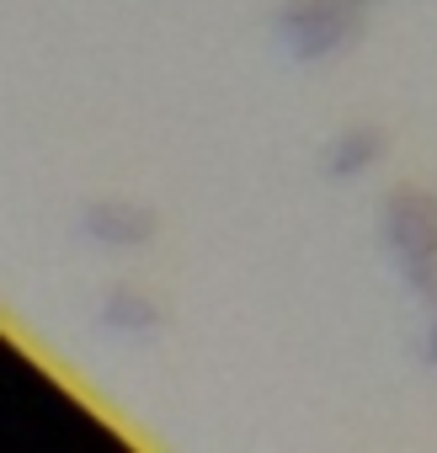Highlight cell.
I'll list each match as a JSON object with an SVG mask.
<instances>
[{"mask_svg":"<svg viewBox=\"0 0 437 453\" xmlns=\"http://www.w3.org/2000/svg\"><path fill=\"white\" fill-rule=\"evenodd\" d=\"M96 320H102V331H107V336H118V342H150V336L160 331V304H155L144 288L118 283V288L102 299Z\"/></svg>","mask_w":437,"mask_h":453,"instance_id":"obj_5","label":"cell"},{"mask_svg":"<svg viewBox=\"0 0 437 453\" xmlns=\"http://www.w3.org/2000/svg\"><path fill=\"white\" fill-rule=\"evenodd\" d=\"M416 357H421V368H437V299H426V320H421V336H416Z\"/></svg>","mask_w":437,"mask_h":453,"instance_id":"obj_6","label":"cell"},{"mask_svg":"<svg viewBox=\"0 0 437 453\" xmlns=\"http://www.w3.org/2000/svg\"><path fill=\"white\" fill-rule=\"evenodd\" d=\"M379 241L400 283L426 304L437 299V192L395 187L379 208Z\"/></svg>","mask_w":437,"mask_h":453,"instance_id":"obj_1","label":"cell"},{"mask_svg":"<svg viewBox=\"0 0 437 453\" xmlns=\"http://www.w3.org/2000/svg\"><path fill=\"white\" fill-rule=\"evenodd\" d=\"M80 235L102 251H144L155 241V213L128 197H96L80 213Z\"/></svg>","mask_w":437,"mask_h":453,"instance_id":"obj_3","label":"cell"},{"mask_svg":"<svg viewBox=\"0 0 437 453\" xmlns=\"http://www.w3.org/2000/svg\"><path fill=\"white\" fill-rule=\"evenodd\" d=\"M384 155H389V139H384L379 123H347V128L326 144V176H331V181H357V176H368Z\"/></svg>","mask_w":437,"mask_h":453,"instance_id":"obj_4","label":"cell"},{"mask_svg":"<svg viewBox=\"0 0 437 453\" xmlns=\"http://www.w3.org/2000/svg\"><path fill=\"white\" fill-rule=\"evenodd\" d=\"M363 33V0H283L278 43L294 65H320L352 49Z\"/></svg>","mask_w":437,"mask_h":453,"instance_id":"obj_2","label":"cell"},{"mask_svg":"<svg viewBox=\"0 0 437 453\" xmlns=\"http://www.w3.org/2000/svg\"><path fill=\"white\" fill-rule=\"evenodd\" d=\"M363 6H373V0H363Z\"/></svg>","mask_w":437,"mask_h":453,"instance_id":"obj_7","label":"cell"}]
</instances>
